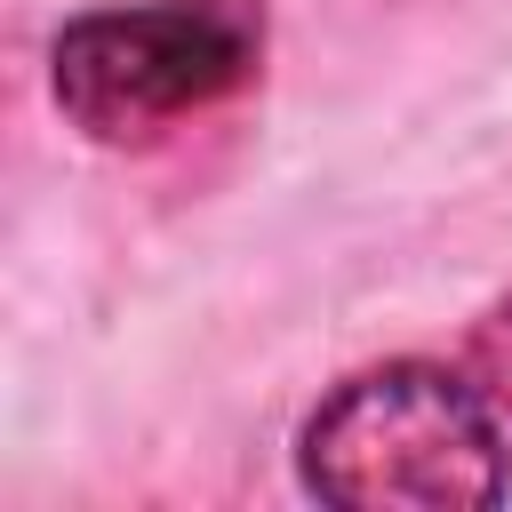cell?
I'll return each mask as SVG.
<instances>
[{
  "mask_svg": "<svg viewBox=\"0 0 512 512\" xmlns=\"http://www.w3.org/2000/svg\"><path fill=\"white\" fill-rule=\"evenodd\" d=\"M264 56L256 0H144L72 16L48 48V80L72 128L96 144H144L224 104Z\"/></svg>",
  "mask_w": 512,
  "mask_h": 512,
  "instance_id": "2",
  "label": "cell"
},
{
  "mask_svg": "<svg viewBox=\"0 0 512 512\" xmlns=\"http://www.w3.org/2000/svg\"><path fill=\"white\" fill-rule=\"evenodd\" d=\"M296 448L304 488L336 512H480L504 496L488 392L432 360H384L336 384Z\"/></svg>",
  "mask_w": 512,
  "mask_h": 512,
  "instance_id": "1",
  "label": "cell"
},
{
  "mask_svg": "<svg viewBox=\"0 0 512 512\" xmlns=\"http://www.w3.org/2000/svg\"><path fill=\"white\" fill-rule=\"evenodd\" d=\"M464 360H472V384L488 392V408L512 416V296L472 328V352H464Z\"/></svg>",
  "mask_w": 512,
  "mask_h": 512,
  "instance_id": "3",
  "label": "cell"
}]
</instances>
